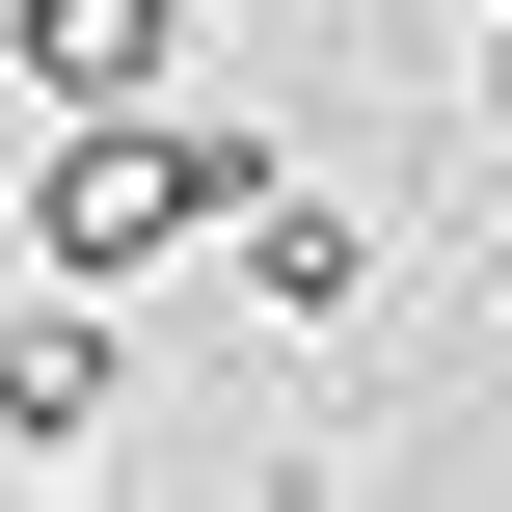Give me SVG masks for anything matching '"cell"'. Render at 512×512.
<instances>
[{
    "label": "cell",
    "instance_id": "cell-1",
    "mask_svg": "<svg viewBox=\"0 0 512 512\" xmlns=\"http://www.w3.org/2000/svg\"><path fill=\"white\" fill-rule=\"evenodd\" d=\"M216 162H243V135H162V108H81V162L27 189V270H81V297H108V270H162V243L216 216Z\"/></svg>",
    "mask_w": 512,
    "mask_h": 512
},
{
    "label": "cell",
    "instance_id": "cell-2",
    "mask_svg": "<svg viewBox=\"0 0 512 512\" xmlns=\"http://www.w3.org/2000/svg\"><path fill=\"white\" fill-rule=\"evenodd\" d=\"M216 270H243L270 324H351V297H378V216H351V189H270V162H216Z\"/></svg>",
    "mask_w": 512,
    "mask_h": 512
},
{
    "label": "cell",
    "instance_id": "cell-4",
    "mask_svg": "<svg viewBox=\"0 0 512 512\" xmlns=\"http://www.w3.org/2000/svg\"><path fill=\"white\" fill-rule=\"evenodd\" d=\"M0 81L27 108H162L189 81V0H0Z\"/></svg>",
    "mask_w": 512,
    "mask_h": 512
},
{
    "label": "cell",
    "instance_id": "cell-5",
    "mask_svg": "<svg viewBox=\"0 0 512 512\" xmlns=\"http://www.w3.org/2000/svg\"><path fill=\"white\" fill-rule=\"evenodd\" d=\"M486 135H512V0H486Z\"/></svg>",
    "mask_w": 512,
    "mask_h": 512
},
{
    "label": "cell",
    "instance_id": "cell-3",
    "mask_svg": "<svg viewBox=\"0 0 512 512\" xmlns=\"http://www.w3.org/2000/svg\"><path fill=\"white\" fill-rule=\"evenodd\" d=\"M108 405H135V351H108V297H81V270H27V324H0V459H81Z\"/></svg>",
    "mask_w": 512,
    "mask_h": 512
}]
</instances>
